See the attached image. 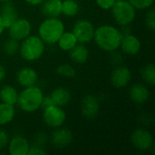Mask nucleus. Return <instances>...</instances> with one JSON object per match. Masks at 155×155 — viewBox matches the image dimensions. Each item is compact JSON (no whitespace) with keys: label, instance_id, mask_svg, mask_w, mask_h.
I'll return each mask as SVG.
<instances>
[{"label":"nucleus","instance_id":"nucleus-6","mask_svg":"<svg viewBox=\"0 0 155 155\" xmlns=\"http://www.w3.org/2000/svg\"><path fill=\"white\" fill-rule=\"evenodd\" d=\"M65 119H66V114L60 106L54 104L44 109L43 120L45 124L51 128L55 129L61 127L65 122Z\"/></svg>","mask_w":155,"mask_h":155},{"label":"nucleus","instance_id":"nucleus-31","mask_svg":"<svg viewBox=\"0 0 155 155\" xmlns=\"http://www.w3.org/2000/svg\"><path fill=\"white\" fill-rule=\"evenodd\" d=\"M97 5L104 9V10H109L113 7L116 0H95Z\"/></svg>","mask_w":155,"mask_h":155},{"label":"nucleus","instance_id":"nucleus-15","mask_svg":"<svg viewBox=\"0 0 155 155\" xmlns=\"http://www.w3.org/2000/svg\"><path fill=\"white\" fill-rule=\"evenodd\" d=\"M17 83L23 87L35 85L38 81L37 73L30 67H23L16 74Z\"/></svg>","mask_w":155,"mask_h":155},{"label":"nucleus","instance_id":"nucleus-24","mask_svg":"<svg viewBox=\"0 0 155 155\" xmlns=\"http://www.w3.org/2000/svg\"><path fill=\"white\" fill-rule=\"evenodd\" d=\"M79 5L75 0H64L62 1V14L72 17L78 14Z\"/></svg>","mask_w":155,"mask_h":155},{"label":"nucleus","instance_id":"nucleus-13","mask_svg":"<svg viewBox=\"0 0 155 155\" xmlns=\"http://www.w3.org/2000/svg\"><path fill=\"white\" fill-rule=\"evenodd\" d=\"M120 47L122 51L127 55H136L141 50V41L137 36L132 34H128L123 35Z\"/></svg>","mask_w":155,"mask_h":155},{"label":"nucleus","instance_id":"nucleus-8","mask_svg":"<svg viewBox=\"0 0 155 155\" xmlns=\"http://www.w3.org/2000/svg\"><path fill=\"white\" fill-rule=\"evenodd\" d=\"M9 36L17 41H22L30 35L32 30L31 23L25 18H17L8 28Z\"/></svg>","mask_w":155,"mask_h":155},{"label":"nucleus","instance_id":"nucleus-9","mask_svg":"<svg viewBox=\"0 0 155 155\" xmlns=\"http://www.w3.org/2000/svg\"><path fill=\"white\" fill-rule=\"evenodd\" d=\"M131 141L134 146L140 151H147L153 144V138L152 134L144 129L135 130L132 134Z\"/></svg>","mask_w":155,"mask_h":155},{"label":"nucleus","instance_id":"nucleus-23","mask_svg":"<svg viewBox=\"0 0 155 155\" xmlns=\"http://www.w3.org/2000/svg\"><path fill=\"white\" fill-rule=\"evenodd\" d=\"M15 115L14 105L0 103V125H5L13 121Z\"/></svg>","mask_w":155,"mask_h":155},{"label":"nucleus","instance_id":"nucleus-3","mask_svg":"<svg viewBox=\"0 0 155 155\" xmlns=\"http://www.w3.org/2000/svg\"><path fill=\"white\" fill-rule=\"evenodd\" d=\"M44 94L42 90L35 86L25 87V89L18 94L17 104L20 109L25 113H34L41 107V102Z\"/></svg>","mask_w":155,"mask_h":155},{"label":"nucleus","instance_id":"nucleus-21","mask_svg":"<svg viewBox=\"0 0 155 155\" xmlns=\"http://www.w3.org/2000/svg\"><path fill=\"white\" fill-rule=\"evenodd\" d=\"M17 97H18V93L15 87L12 85H4L0 89V100L2 103L14 105L16 104L17 103Z\"/></svg>","mask_w":155,"mask_h":155},{"label":"nucleus","instance_id":"nucleus-7","mask_svg":"<svg viewBox=\"0 0 155 155\" xmlns=\"http://www.w3.org/2000/svg\"><path fill=\"white\" fill-rule=\"evenodd\" d=\"M94 30L95 28L93 23L85 19H81L74 25L72 32L78 43L86 44L94 39Z\"/></svg>","mask_w":155,"mask_h":155},{"label":"nucleus","instance_id":"nucleus-11","mask_svg":"<svg viewBox=\"0 0 155 155\" xmlns=\"http://www.w3.org/2000/svg\"><path fill=\"white\" fill-rule=\"evenodd\" d=\"M99 108V101L94 95L87 94L81 101V112L88 119H94L98 114Z\"/></svg>","mask_w":155,"mask_h":155},{"label":"nucleus","instance_id":"nucleus-14","mask_svg":"<svg viewBox=\"0 0 155 155\" xmlns=\"http://www.w3.org/2000/svg\"><path fill=\"white\" fill-rule=\"evenodd\" d=\"M0 17L5 28H8L18 18L17 10L10 0L2 3V5L0 6Z\"/></svg>","mask_w":155,"mask_h":155},{"label":"nucleus","instance_id":"nucleus-25","mask_svg":"<svg viewBox=\"0 0 155 155\" xmlns=\"http://www.w3.org/2000/svg\"><path fill=\"white\" fill-rule=\"evenodd\" d=\"M143 80L150 85L155 84V66L153 64H148L141 69Z\"/></svg>","mask_w":155,"mask_h":155},{"label":"nucleus","instance_id":"nucleus-28","mask_svg":"<svg viewBox=\"0 0 155 155\" xmlns=\"http://www.w3.org/2000/svg\"><path fill=\"white\" fill-rule=\"evenodd\" d=\"M135 9L138 10H144V9H149L153 4V0H128Z\"/></svg>","mask_w":155,"mask_h":155},{"label":"nucleus","instance_id":"nucleus-1","mask_svg":"<svg viewBox=\"0 0 155 155\" xmlns=\"http://www.w3.org/2000/svg\"><path fill=\"white\" fill-rule=\"evenodd\" d=\"M122 37L123 35L119 29L110 25H104L94 30L93 40L102 50L114 52L120 47Z\"/></svg>","mask_w":155,"mask_h":155},{"label":"nucleus","instance_id":"nucleus-29","mask_svg":"<svg viewBox=\"0 0 155 155\" xmlns=\"http://www.w3.org/2000/svg\"><path fill=\"white\" fill-rule=\"evenodd\" d=\"M145 25L147 27L152 30H155V11L153 8H151L148 10V12L145 15Z\"/></svg>","mask_w":155,"mask_h":155},{"label":"nucleus","instance_id":"nucleus-16","mask_svg":"<svg viewBox=\"0 0 155 155\" xmlns=\"http://www.w3.org/2000/svg\"><path fill=\"white\" fill-rule=\"evenodd\" d=\"M7 147L8 153L11 155H27L30 145L25 137L17 135L9 140Z\"/></svg>","mask_w":155,"mask_h":155},{"label":"nucleus","instance_id":"nucleus-10","mask_svg":"<svg viewBox=\"0 0 155 155\" xmlns=\"http://www.w3.org/2000/svg\"><path fill=\"white\" fill-rule=\"evenodd\" d=\"M132 79V73L126 66L115 67L110 76L111 84L116 88H124L129 84Z\"/></svg>","mask_w":155,"mask_h":155},{"label":"nucleus","instance_id":"nucleus-26","mask_svg":"<svg viewBox=\"0 0 155 155\" xmlns=\"http://www.w3.org/2000/svg\"><path fill=\"white\" fill-rule=\"evenodd\" d=\"M19 43L17 40L13 39V38H9L8 40L5 41L3 50L5 52V54L8 56H14L17 54V52L19 51Z\"/></svg>","mask_w":155,"mask_h":155},{"label":"nucleus","instance_id":"nucleus-35","mask_svg":"<svg viewBox=\"0 0 155 155\" xmlns=\"http://www.w3.org/2000/svg\"><path fill=\"white\" fill-rule=\"evenodd\" d=\"M5 69L2 64H0V82H2L5 79Z\"/></svg>","mask_w":155,"mask_h":155},{"label":"nucleus","instance_id":"nucleus-4","mask_svg":"<svg viewBox=\"0 0 155 155\" xmlns=\"http://www.w3.org/2000/svg\"><path fill=\"white\" fill-rule=\"evenodd\" d=\"M45 52V43L38 35H28L22 40L19 45L21 57L28 62H33L41 58Z\"/></svg>","mask_w":155,"mask_h":155},{"label":"nucleus","instance_id":"nucleus-30","mask_svg":"<svg viewBox=\"0 0 155 155\" xmlns=\"http://www.w3.org/2000/svg\"><path fill=\"white\" fill-rule=\"evenodd\" d=\"M8 143H9L8 134L5 130L0 129V151L5 149V147H7Z\"/></svg>","mask_w":155,"mask_h":155},{"label":"nucleus","instance_id":"nucleus-5","mask_svg":"<svg viewBox=\"0 0 155 155\" xmlns=\"http://www.w3.org/2000/svg\"><path fill=\"white\" fill-rule=\"evenodd\" d=\"M111 9L115 22L122 26L129 25L135 19L136 9L128 0H116Z\"/></svg>","mask_w":155,"mask_h":155},{"label":"nucleus","instance_id":"nucleus-19","mask_svg":"<svg viewBox=\"0 0 155 155\" xmlns=\"http://www.w3.org/2000/svg\"><path fill=\"white\" fill-rule=\"evenodd\" d=\"M54 104L57 106L64 107L71 100V93L67 88L57 87L50 94Z\"/></svg>","mask_w":155,"mask_h":155},{"label":"nucleus","instance_id":"nucleus-20","mask_svg":"<svg viewBox=\"0 0 155 155\" xmlns=\"http://www.w3.org/2000/svg\"><path fill=\"white\" fill-rule=\"evenodd\" d=\"M69 56L76 64H84L89 57V50L83 44L75 45L69 51Z\"/></svg>","mask_w":155,"mask_h":155},{"label":"nucleus","instance_id":"nucleus-34","mask_svg":"<svg viewBox=\"0 0 155 155\" xmlns=\"http://www.w3.org/2000/svg\"><path fill=\"white\" fill-rule=\"evenodd\" d=\"M27 4L31 5H41L45 0H25Z\"/></svg>","mask_w":155,"mask_h":155},{"label":"nucleus","instance_id":"nucleus-36","mask_svg":"<svg viewBox=\"0 0 155 155\" xmlns=\"http://www.w3.org/2000/svg\"><path fill=\"white\" fill-rule=\"evenodd\" d=\"M4 29H5V27H4L2 19H1V17H0V36H1V35H2V33H3V31H4Z\"/></svg>","mask_w":155,"mask_h":155},{"label":"nucleus","instance_id":"nucleus-27","mask_svg":"<svg viewBox=\"0 0 155 155\" xmlns=\"http://www.w3.org/2000/svg\"><path fill=\"white\" fill-rule=\"evenodd\" d=\"M56 73L59 75L66 77V78H74V77H75V74H76L74 68L68 64H60L59 66H57Z\"/></svg>","mask_w":155,"mask_h":155},{"label":"nucleus","instance_id":"nucleus-32","mask_svg":"<svg viewBox=\"0 0 155 155\" xmlns=\"http://www.w3.org/2000/svg\"><path fill=\"white\" fill-rule=\"evenodd\" d=\"M46 151L44 150V148L40 146H32L29 148L27 155H45Z\"/></svg>","mask_w":155,"mask_h":155},{"label":"nucleus","instance_id":"nucleus-37","mask_svg":"<svg viewBox=\"0 0 155 155\" xmlns=\"http://www.w3.org/2000/svg\"><path fill=\"white\" fill-rule=\"evenodd\" d=\"M6 1H9V0H0L1 3H4V2H6Z\"/></svg>","mask_w":155,"mask_h":155},{"label":"nucleus","instance_id":"nucleus-33","mask_svg":"<svg viewBox=\"0 0 155 155\" xmlns=\"http://www.w3.org/2000/svg\"><path fill=\"white\" fill-rule=\"evenodd\" d=\"M54 102H53V100H52L50 95L43 96V99H42V102H41V107L43 109H45V108H47V107H49L51 105H54Z\"/></svg>","mask_w":155,"mask_h":155},{"label":"nucleus","instance_id":"nucleus-12","mask_svg":"<svg viewBox=\"0 0 155 155\" xmlns=\"http://www.w3.org/2000/svg\"><path fill=\"white\" fill-rule=\"evenodd\" d=\"M73 141V134L70 130L66 128H55V131L52 133L51 143L52 144L58 148L62 149L68 146Z\"/></svg>","mask_w":155,"mask_h":155},{"label":"nucleus","instance_id":"nucleus-17","mask_svg":"<svg viewBox=\"0 0 155 155\" xmlns=\"http://www.w3.org/2000/svg\"><path fill=\"white\" fill-rule=\"evenodd\" d=\"M129 96L133 102L138 104H143L146 103L150 97V92L143 84H134L129 92Z\"/></svg>","mask_w":155,"mask_h":155},{"label":"nucleus","instance_id":"nucleus-22","mask_svg":"<svg viewBox=\"0 0 155 155\" xmlns=\"http://www.w3.org/2000/svg\"><path fill=\"white\" fill-rule=\"evenodd\" d=\"M77 40L73 34V32H64L57 41L58 46L63 51H70L75 45H77Z\"/></svg>","mask_w":155,"mask_h":155},{"label":"nucleus","instance_id":"nucleus-18","mask_svg":"<svg viewBox=\"0 0 155 155\" xmlns=\"http://www.w3.org/2000/svg\"><path fill=\"white\" fill-rule=\"evenodd\" d=\"M41 13L45 17H59L62 14V0H45L41 4Z\"/></svg>","mask_w":155,"mask_h":155},{"label":"nucleus","instance_id":"nucleus-2","mask_svg":"<svg viewBox=\"0 0 155 155\" xmlns=\"http://www.w3.org/2000/svg\"><path fill=\"white\" fill-rule=\"evenodd\" d=\"M64 32V25L58 17H46L38 27L39 37L45 44H55Z\"/></svg>","mask_w":155,"mask_h":155}]
</instances>
